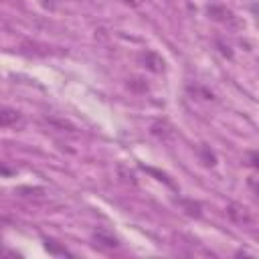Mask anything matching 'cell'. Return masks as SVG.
Segmentation results:
<instances>
[{"mask_svg":"<svg viewBox=\"0 0 259 259\" xmlns=\"http://www.w3.org/2000/svg\"><path fill=\"white\" fill-rule=\"evenodd\" d=\"M227 217L237 225H251L253 223V214L249 212V208H245L243 204H237V202H231L227 206Z\"/></svg>","mask_w":259,"mask_h":259,"instance_id":"obj_1","label":"cell"},{"mask_svg":"<svg viewBox=\"0 0 259 259\" xmlns=\"http://www.w3.org/2000/svg\"><path fill=\"white\" fill-rule=\"evenodd\" d=\"M251 158H253V160H255V162H253V164H255V166H259V154H251Z\"/></svg>","mask_w":259,"mask_h":259,"instance_id":"obj_7","label":"cell"},{"mask_svg":"<svg viewBox=\"0 0 259 259\" xmlns=\"http://www.w3.org/2000/svg\"><path fill=\"white\" fill-rule=\"evenodd\" d=\"M93 241L99 249H105V251H113V249L119 247L117 237H113V233H109L107 229H95L93 231Z\"/></svg>","mask_w":259,"mask_h":259,"instance_id":"obj_2","label":"cell"},{"mask_svg":"<svg viewBox=\"0 0 259 259\" xmlns=\"http://www.w3.org/2000/svg\"><path fill=\"white\" fill-rule=\"evenodd\" d=\"M142 63H144V67H146L148 71H152V73H162V71H164V59H162L158 53H154V51H146V53L142 55Z\"/></svg>","mask_w":259,"mask_h":259,"instance_id":"obj_4","label":"cell"},{"mask_svg":"<svg viewBox=\"0 0 259 259\" xmlns=\"http://www.w3.org/2000/svg\"><path fill=\"white\" fill-rule=\"evenodd\" d=\"M150 132H152L156 138H160V140H170V138L174 136L172 125H170L166 119H156V121L150 125Z\"/></svg>","mask_w":259,"mask_h":259,"instance_id":"obj_5","label":"cell"},{"mask_svg":"<svg viewBox=\"0 0 259 259\" xmlns=\"http://www.w3.org/2000/svg\"><path fill=\"white\" fill-rule=\"evenodd\" d=\"M123 4H127V6H132V8H138V6H142L144 4V0H121Z\"/></svg>","mask_w":259,"mask_h":259,"instance_id":"obj_6","label":"cell"},{"mask_svg":"<svg viewBox=\"0 0 259 259\" xmlns=\"http://www.w3.org/2000/svg\"><path fill=\"white\" fill-rule=\"evenodd\" d=\"M24 123V117L20 111L12 109V107H2L0 111V125L2 127H20Z\"/></svg>","mask_w":259,"mask_h":259,"instance_id":"obj_3","label":"cell"}]
</instances>
